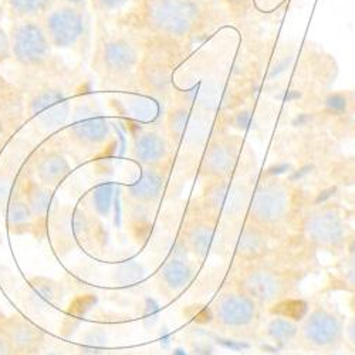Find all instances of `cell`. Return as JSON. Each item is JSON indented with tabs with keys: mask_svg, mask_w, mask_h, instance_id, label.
Here are the masks:
<instances>
[{
	"mask_svg": "<svg viewBox=\"0 0 355 355\" xmlns=\"http://www.w3.org/2000/svg\"><path fill=\"white\" fill-rule=\"evenodd\" d=\"M141 63L139 43L125 32L101 35L94 47L93 70L105 87H137Z\"/></svg>",
	"mask_w": 355,
	"mask_h": 355,
	"instance_id": "obj_2",
	"label": "cell"
},
{
	"mask_svg": "<svg viewBox=\"0 0 355 355\" xmlns=\"http://www.w3.org/2000/svg\"><path fill=\"white\" fill-rule=\"evenodd\" d=\"M71 172V165L69 159L58 151H46L40 154L35 162V176L36 180L47 187L54 188L62 184Z\"/></svg>",
	"mask_w": 355,
	"mask_h": 355,
	"instance_id": "obj_20",
	"label": "cell"
},
{
	"mask_svg": "<svg viewBox=\"0 0 355 355\" xmlns=\"http://www.w3.org/2000/svg\"><path fill=\"white\" fill-rule=\"evenodd\" d=\"M252 189L236 178L206 181L200 203L206 216L219 220L234 222L248 214Z\"/></svg>",
	"mask_w": 355,
	"mask_h": 355,
	"instance_id": "obj_5",
	"label": "cell"
},
{
	"mask_svg": "<svg viewBox=\"0 0 355 355\" xmlns=\"http://www.w3.org/2000/svg\"><path fill=\"white\" fill-rule=\"evenodd\" d=\"M26 114L40 131L51 132L69 123L71 103L60 87L47 85L28 97Z\"/></svg>",
	"mask_w": 355,
	"mask_h": 355,
	"instance_id": "obj_10",
	"label": "cell"
},
{
	"mask_svg": "<svg viewBox=\"0 0 355 355\" xmlns=\"http://www.w3.org/2000/svg\"><path fill=\"white\" fill-rule=\"evenodd\" d=\"M93 9L100 15H108L116 10H121L131 0H90Z\"/></svg>",
	"mask_w": 355,
	"mask_h": 355,
	"instance_id": "obj_30",
	"label": "cell"
},
{
	"mask_svg": "<svg viewBox=\"0 0 355 355\" xmlns=\"http://www.w3.org/2000/svg\"><path fill=\"white\" fill-rule=\"evenodd\" d=\"M3 355H23V354H20V352H17V351H12V352H8V354H3Z\"/></svg>",
	"mask_w": 355,
	"mask_h": 355,
	"instance_id": "obj_40",
	"label": "cell"
},
{
	"mask_svg": "<svg viewBox=\"0 0 355 355\" xmlns=\"http://www.w3.org/2000/svg\"><path fill=\"white\" fill-rule=\"evenodd\" d=\"M306 239L318 249L338 250L348 239V227L340 212L322 206L309 212L303 220Z\"/></svg>",
	"mask_w": 355,
	"mask_h": 355,
	"instance_id": "obj_11",
	"label": "cell"
},
{
	"mask_svg": "<svg viewBox=\"0 0 355 355\" xmlns=\"http://www.w3.org/2000/svg\"><path fill=\"white\" fill-rule=\"evenodd\" d=\"M236 287L246 293L260 307H273L283 303L294 293V279L270 266L250 264L245 268Z\"/></svg>",
	"mask_w": 355,
	"mask_h": 355,
	"instance_id": "obj_7",
	"label": "cell"
},
{
	"mask_svg": "<svg viewBox=\"0 0 355 355\" xmlns=\"http://www.w3.org/2000/svg\"><path fill=\"white\" fill-rule=\"evenodd\" d=\"M13 60L24 69H44L53 60V46L42 20H13L9 31Z\"/></svg>",
	"mask_w": 355,
	"mask_h": 355,
	"instance_id": "obj_8",
	"label": "cell"
},
{
	"mask_svg": "<svg viewBox=\"0 0 355 355\" xmlns=\"http://www.w3.org/2000/svg\"><path fill=\"white\" fill-rule=\"evenodd\" d=\"M9 58H12L10 36H9V32H6L3 26L0 24V64L8 62Z\"/></svg>",
	"mask_w": 355,
	"mask_h": 355,
	"instance_id": "obj_32",
	"label": "cell"
},
{
	"mask_svg": "<svg viewBox=\"0 0 355 355\" xmlns=\"http://www.w3.org/2000/svg\"><path fill=\"white\" fill-rule=\"evenodd\" d=\"M182 242L189 253L199 260H205L215 250L218 242V222L205 214L191 220L185 227Z\"/></svg>",
	"mask_w": 355,
	"mask_h": 355,
	"instance_id": "obj_18",
	"label": "cell"
},
{
	"mask_svg": "<svg viewBox=\"0 0 355 355\" xmlns=\"http://www.w3.org/2000/svg\"><path fill=\"white\" fill-rule=\"evenodd\" d=\"M324 104H325V108H327L331 114L340 115L347 111L348 100L343 93H331L327 96V98H325Z\"/></svg>",
	"mask_w": 355,
	"mask_h": 355,
	"instance_id": "obj_31",
	"label": "cell"
},
{
	"mask_svg": "<svg viewBox=\"0 0 355 355\" xmlns=\"http://www.w3.org/2000/svg\"><path fill=\"white\" fill-rule=\"evenodd\" d=\"M55 2L57 0H5V6L13 20H42L55 6Z\"/></svg>",
	"mask_w": 355,
	"mask_h": 355,
	"instance_id": "obj_25",
	"label": "cell"
},
{
	"mask_svg": "<svg viewBox=\"0 0 355 355\" xmlns=\"http://www.w3.org/2000/svg\"><path fill=\"white\" fill-rule=\"evenodd\" d=\"M264 330L266 336L269 337L272 343L279 347H287L291 343H295L299 333V324L284 317H275L268 322Z\"/></svg>",
	"mask_w": 355,
	"mask_h": 355,
	"instance_id": "obj_26",
	"label": "cell"
},
{
	"mask_svg": "<svg viewBox=\"0 0 355 355\" xmlns=\"http://www.w3.org/2000/svg\"><path fill=\"white\" fill-rule=\"evenodd\" d=\"M344 341H347V344L355 351V314L345 324Z\"/></svg>",
	"mask_w": 355,
	"mask_h": 355,
	"instance_id": "obj_34",
	"label": "cell"
},
{
	"mask_svg": "<svg viewBox=\"0 0 355 355\" xmlns=\"http://www.w3.org/2000/svg\"><path fill=\"white\" fill-rule=\"evenodd\" d=\"M6 225L12 234L31 233L36 227L33 212L20 189H16L9 196L6 208Z\"/></svg>",
	"mask_w": 355,
	"mask_h": 355,
	"instance_id": "obj_22",
	"label": "cell"
},
{
	"mask_svg": "<svg viewBox=\"0 0 355 355\" xmlns=\"http://www.w3.org/2000/svg\"><path fill=\"white\" fill-rule=\"evenodd\" d=\"M171 141L158 130L139 128L131 144V157L142 168H165L171 159Z\"/></svg>",
	"mask_w": 355,
	"mask_h": 355,
	"instance_id": "obj_15",
	"label": "cell"
},
{
	"mask_svg": "<svg viewBox=\"0 0 355 355\" xmlns=\"http://www.w3.org/2000/svg\"><path fill=\"white\" fill-rule=\"evenodd\" d=\"M337 279L344 290L355 293V252H351L338 263Z\"/></svg>",
	"mask_w": 355,
	"mask_h": 355,
	"instance_id": "obj_29",
	"label": "cell"
},
{
	"mask_svg": "<svg viewBox=\"0 0 355 355\" xmlns=\"http://www.w3.org/2000/svg\"><path fill=\"white\" fill-rule=\"evenodd\" d=\"M345 324L340 314L327 307H314L300 321L295 343L314 352H333L344 343Z\"/></svg>",
	"mask_w": 355,
	"mask_h": 355,
	"instance_id": "obj_9",
	"label": "cell"
},
{
	"mask_svg": "<svg viewBox=\"0 0 355 355\" xmlns=\"http://www.w3.org/2000/svg\"><path fill=\"white\" fill-rule=\"evenodd\" d=\"M166 181L162 168H142L138 180L127 187L125 195L130 202L155 205L164 196Z\"/></svg>",
	"mask_w": 355,
	"mask_h": 355,
	"instance_id": "obj_19",
	"label": "cell"
},
{
	"mask_svg": "<svg viewBox=\"0 0 355 355\" xmlns=\"http://www.w3.org/2000/svg\"><path fill=\"white\" fill-rule=\"evenodd\" d=\"M241 159V148L233 139L220 137L212 139L203 151L199 175L205 181L234 178Z\"/></svg>",
	"mask_w": 355,
	"mask_h": 355,
	"instance_id": "obj_13",
	"label": "cell"
},
{
	"mask_svg": "<svg viewBox=\"0 0 355 355\" xmlns=\"http://www.w3.org/2000/svg\"><path fill=\"white\" fill-rule=\"evenodd\" d=\"M291 206V193L286 184L277 180L264 181L252 191L246 219L273 233L287 222Z\"/></svg>",
	"mask_w": 355,
	"mask_h": 355,
	"instance_id": "obj_6",
	"label": "cell"
},
{
	"mask_svg": "<svg viewBox=\"0 0 355 355\" xmlns=\"http://www.w3.org/2000/svg\"><path fill=\"white\" fill-rule=\"evenodd\" d=\"M293 62H294L293 57H284L283 60L277 62V63L270 69V71H269V78H270V80H276V78L282 77V76L293 66Z\"/></svg>",
	"mask_w": 355,
	"mask_h": 355,
	"instance_id": "obj_33",
	"label": "cell"
},
{
	"mask_svg": "<svg viewBox=\"0 0 355 355\" xmlns=\"http://www.w3.org/2000/svg\"><path fill=\"white\" fill-rule=\"evenodd\" d=\"M114 192L115 187L111 182L100 184L90 192V205L96 215H98L100 218H108L111 215Z\"/></svg>",
	"mask_w": 355,
	"mask_h": 355,
	"instance_id": "obj_27",
	"label": "cell"
},
{
	"mask_svg": "<svg viewBox=\"0 0 355 355\" xmlns=\"http://www.w3.org/2000/svg\"><path fill=\"white\" fill-rule=\"evenodd\" d=\"M141 47V63L137 74V88L161 94L171 84L173 70L180 62L182 44L155 39L134 37Z\"/></svg>",
	"mask_w": 355,
	"mask_h": 355,
	"instance_id": "obj_3",
	"label": "cell"
},
{
	"mask_svg": "<svg viewBox=\"0 0 355 355\" xmlns=\"http://www.w3.org/2000/svg\"><path fill=\"white\" fill-rule=\"evenodd\" d=\"M260 306L234 287L220 293L212 304V320L218 329L236 337H252L259 331Z\"/></svg>",
	"mask_w": 355,
	"mask_h": 355,
	"instance_id": "obj_4",
	"label": "cell"
},
{
	"mask_svg": "<svg viewBox=\"0 0 355 355\" xmlns=\"http://www.w3.org/2000/svg\"><path fill=\"white\" fill-rule=\"evenodd\" d=\"M64 3H69V5H73V6H77V8H83L85 6V2L87 0H63Z\"/></svg>",
	"mask_w": 355,
	"mask_h": 355,
	"instance_id": "obj_37",
	"label": "cell"
},
{
	"mask_svg": "<svg viewBox=\"0 0 355 355\" xmlns=\"http://www.w3.org/2000/svg\"><path fill=\"white\" fill-rule=\"evenodd\" d=\"M20 192L23 193L28 206H31L36 220V226L39 223H44L53 205L51 188L42 185L37 180H33V178H28L26 182H23V188L20 189Z\"/></svg>",
	"mask_w": 355,
	"mask_h": 355,
	"instance_id": "obj_23",
	"label": "cell"
},
{
	"mask_svg": "<svg viewBox=\"0 0 355 355\" xmlns=\"http://www.w3.org/2000/svg\"><path fill=\"white\" fill-rule=\"evenodd\" d=\"M279 100L282 101H287V103H293V101H297L302 98V92L300 90H295V88H290V90H283L280 92V94L277 96Z\"/></svg>",
	"mask_w": 355,
	"mask_h": 355,
	"instance_id": "obj_35",
	"label": "cell"
},
{
	"mask_svg": "<svg viewBox=\"0 0 355 355\" xmlns=\"http://www.w3.org/2000/svg\"><path fill=\"white\" fill-rule=\"evenodd\" d=\"M349 307H351L352 313L355 314V293H351V297H349Z\"/></svg>",
	"mask_w": 355,
	"mask_h": 355,
	"instance_id": "obj_38",
	"label": "cell"
},
{
	"mask_svg": "<svg viewBox=\"0 0 355 355\" xmlns=\"http://www.w3.org/2000/svg\"><path fill=\"white\" fill-rule=\"evenodd\" d=\"M171 355H188V354H187V351L184 348H175Z\"/></svg>",
	"mask_w": 355,
	"mask_h": 355,
	"instance_id": "obj_39",
	"label": "cell"
},
{
	"mask_svg": "<svg viewBox=\"0 0 355 355\" xmlns=\"http://www.w3.org/2000/svg\"><path fill=\"white\" fill-rule=\"evenodd\" d=\"M115 20L121 32L138 39H155L185 46L214 21L209 0H134Z\"/></svg>",
	"mask_w": 355,
	"mask_h": 355,
	"instance_id": "obj_1",
	"label": "cell"
},
{
	"mask_svg": "<svg viewBox=\"0 0 355 355\" xmlns=\"http://www.w3.org/2000/svg\"><path fill=\"white\" fill-rule=\"evenodd\" d=\"M6 128H8L6 121H5L2 112H0V150H2V146H3L5 139H6Z\"/></svg>",
	"mask_w": 355,
	"mask_h": 355,
	"instance_id": "obj_36",
	"label": "cell"
},
{
	"mask_svg": "<svg viewBox=\"0 0 355 355\" xmlns=\"http://www.w3.org/2000/svg\"><path fill=\"white\" fill-rule=\"evenodd\" d=\"M193 279V268L187 257L173 256L161 268L158 273V284L166 294L182 291Z\"/></svg>",
	"mask_w": 355,
	"mask_h": 355,
	"instance_id": "obj_21",
	"label": "cell"
},
{
	"mask_svg": "<svg viewBox=\"0 0 355 355\" xmlns=\"http://www.w3.org/2000/svg\"><path fill=\"white\" fill-rule=\"evenodd\" d=\"M191 108L185 101H176L166 112L165 118V134L172 144H181L188 132L191 125Z\"/></svg>",
	"mask_w": 355,
	"mask_h": 355,
	"instance_id": "obj_24",
	"label": "cell"
},
{
	"mask_svg": "<svg viewBox=\"0 0 355 355\" xmlns=\"http://www.w3.org/2000/svg\"><path fill=\"white\" fill-rule=\"evenodd\" d=\"M0 333L23 355H36L44 345V334L35 324L19 315L0 317Z\"/></svg>",
	"mask_w": 355,
	"mask_h": 355,
	"instance_id": "obj_16",
	"label": "cell"
},
{
	"mask_svg": "<svg viewBox=\"0 0 355 355\" xmlns=\"http://www.w3.org/2000/svg\"><path fill=\"white\" fill-rule=\"evenodd\" d=\"M67 137L78 150L94 151L111 139L112 130L105 116L88 111L73 118L67 127Z\"/></svg>",
	"mask_w": 355,
	"mask_h": 355,
	"instance_id": "obj_14",
	"label": "cell"
},
{
	"mask_svg": "<svg viewBox=\"0 0 355 355\" xmlns=\"http://www.w3.org/2000/svg\"><path fill=\"white\" fill-rule=\"evenodd\" d=\"M58 297V287L55 283L47 279H39L36 284H33L28 299L33 309H47V306H53Z\"/></svg>",
	"mask_w": 355,
	"mask_h": 355,
	"instance_id": "obj_28",
	"label": "cell"
},
{
	"mask_svg": "<svg viewBox=\"0 0 355 355\" xmlns=\"http://www.w3.org/2000/svg\"><path fill=\"white\" fill-rule=\"evenodd\" d=\"M269 242L270 233L245 218L234 234V257L241 261H254L268 252Z\"/></svg>",
	"mask_w": 355,
	"mask_h": 355,
	"instance_id": "obj_17",
	"label": "cell"
},
{
	"mask_svg": "<svg viewBox=\"0 0 355 355\" xmlns=\"http://www.w3.org/2000/svg\"><path fill=\"white\" fill-rule=\"evenodd\" d=\"M42 23L54 49H71L77 46L87 32L84 9L69 3L55 5L46 13Z\"/></svg>",
	"mask_w": 355,
	"mask_h": 355,
	"instance_id": "obj_12",
	"label": "cell"
}]
</instances>
